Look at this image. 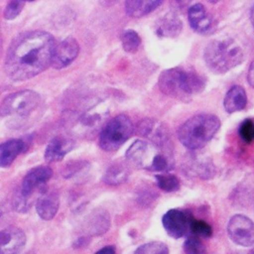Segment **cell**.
<instances>
[{
  "mask_svg": "<svg viewBox=\"0 0 254 254\" xmlns=\"http://www.w3.org/2000/svg\"><path fill=\"white\" fill-rule=\"evenodd\" d=\"M55 38L46 31H27L17 35L10 43L4 70L15 81L30 79L52 64L56 50Z\"/></svg>",
  "mask_w": 254,
  "mask_h": 254,
  "instance_id": "obj_1",
  "label": "cell"
},
{
  "mask_svg": "<svg viewBox=\"0 0 254 254\" xmlns=\"http://www.w3.org/2000/svg\"><path fill=\"white\" fill-rule=\"evenodd\" d=\"M158 85L164 94L189 102L204 89L205 78L193 69L177 66L163 70L159 76Z\"/></svg>",
  "mask_w": 254,
  "mask_h": 254,
  "instance_id": "obj_2",
  "label": "cell"
},
{
  "mask_svg": "<svg viewBox=\"0 0 254 254\" xmlns=\"http://www.w3.org/2000/svg\"><path fill=\"white\" fill-rule=\"evenodd\" d=\"M220 127L217 116L201 113L188 119L179 129L180 142L190 150H197L212 139Z\"/></svg>",
  "mask_w": 254,
  "mask_h": 254,
  "instance_id": "obj_3",
  "label": "cell"
},
{
  "mask_svg": "<svg viewBox=\"0 0 254 254\" xmlns=\"http://www.w3.org/2000/svg\"><path fill=\"white\" fill-rule=\"evenodd\" d=\"M203 58L209 69L216 73H224L244 60L241 47L232 39L224 38L210 42L203 53Z\"/></svg>",
  "mask_w": 254,
  "mask_h": 254,
  "instance_id": "obj_4",
  "label": "cell"
},
{
  "mask_svg": "<svg viewBox=\"0 0 254 254\" xmlns=\"http://www.w3.org/2000/svg\"><path fill=\"white\" fill-rule=\"evenodd\" d=\"M169 151L143 140H137L126 151V159L137 167L151 172H164L170 170L171 159L167 156Z\"/></svg>",
  "mask_w": 254,
  "mask_h": 254,
  "instance_id": "obj_5",
  "label": "cell"
},
{
  "mask_svg": "<svg viewBox=\"0 0 254 254\" xmlns=\"http://www.w3.org/2000/svg\"><path fill=\"white\" fill-rule=\"evenodd\" d=\"M42 104V98L34 90L25 89L8 94L3 98L0 105L2 118L12 122H23L36 112Z\"/></svg>",
  "mask_w": 254,
  "mask_h": 254,
  "instance_id": "obj_6",
  "label": "cell"
},
{
  "mask_svg": "<svg viewBox=\"0 0 254 254\" xmlns=\"http://www.w3.org/2000/svg\"><path fill=\"white\" fill-rule=\"evenodd\" d=\"M133 132L134 126L130 118L119 114L109 120L101 130L99 146L106 152H114L132 136Z\"/></svg>",
  "mask_w": 254,
  "mask_h": 254,
  "instance_id": "obj_7",
  "label": "cell"
},
{
  "mask_svg": "<svg viewBox=\"0 0 254 254\" xmlns=\"http://www.w3.org/2000/svg\"><path fill=\"white\" fill-rule=\"evenodd\" d=\"M192 220L193 217L190 212L175 208L168 210L162 218L165 230L175 239H179L188 233H190Z\"/></svg>",
  "mask_w": 254,
  "mask_h": 254,
  "instance_id": "obj_8",
  "label": "cell"
},
{
  "mask_svg": "<svg viewBox=\"0 0 254 254\" xmlns=\"http://www.w3.org/2000/svg\"><path fill=\"white\" fill-rule=\"evenodd\" d=\"M227 232L230 239L240 246L254 245V223L243 214H235L230 218Z\"/></svg>",
  "mask_w": 254,
  "mask_h": 254,
  "instance_id": "obj_9",
  "label": "cell"
},
{
  "mask_svg": "<svg viewBox=\"0 0 254 254\" xmlns=\"http://www.w3.org/2000/svg\"><path fill=\"white\" fill-rule=\"evenodd\" d=\"M53 171L48 166H38L30 170L23 179L19 194L25 199L30 200V196L37 190H44L45 184L52 178Z\"/></svg>",
  "mask_w": 254,
  "mask_h": 254,
  "instance_id": "obj_10",
  "label": "cell"
},
{
  "mask_svg": "<svg viewBox=\"0 0 254 254\" xmlns=\"http://www.w3.org/2000/svg\"><path fill=\"white\" fill-rule=\"evenodd\" d=\"M137 132L140 136L150 140L152 144L163 150L169 151L170 136L168 129L161 122H158L155 119H144L139 123Z\"/></svg>",
  "mask_w": 254,
  "mask_h": 254,
  "instance_id": "obj_11",
  "label": "cell"
},
{
  "mask_svg": "<svg viewBox=\"0 0 254 254\" xmlns=\"http://www.w3.org/2000/svg\"><path fill=\"white\" fill-rule=\"evenodd\" d=\"M78 53L79 45L76 40L72 37H67L56 47L51 65L56 69L66 67L76 59Z\"/></svg>",
  "mask_w": 254,
  "mask_h": 254,
  "instance_id": "obj_12",
  "label": "cell"
},
{
  "mask_svg": "<svg viewBox=\"0 0 254 254\" xmlns=\"http://www.w3.org/2000/svg\"><path fill=\"white\" fill-rule=\"evenodd\" d=\"M189 23L192 30L198 34L206 35L214 29V21L201 3H195L189 8Z\"/></svg>",
  "mask_w": 254,
  "mask_h": 254,
  "instance_id": "obj_13",
  "label": "cell"
},
{
  "mask_svg": "<svg viewBox=\"0 0 254 254\" xmlns=\"http://www.w3.org/2000/svg\"><path fill=\"white\" fill-rule=\"evenodd\" d=\"M26 243V235L22 229L8 226L1 230L0 252L1 254H18Z\"/></svg>",
  "mask_w": 254,
  "mask_h": 254,
  "instance_id": "obj_14",
  "label": "cell"
},
{
  "mask_svg": "<svg viewBox=\"0 0 254 254\" xmlns=\"http://www.w3.org/2000/svg\"><path fill=\"white\" fill-rule=\"evenodd\" d=\"M60 197L55 190L45 189L41 191L36 202V209L39 216L45 220H51L59 210Z\"/></svg>",
  "mask_w": 254,
  "mask_h": 254,
  "instance_id": "obj_15",
  "label": "cell"
},
{
  "mask_svg": "<svg viewBox=\"0 0 254 254\" xmlns=\"http://www.w3.org/2000/svg\"><path fill=\"white\" fill-rule=\"evenodd\" d=\"M73 148V141L64 135L54 137L47 145L45 151V159L49 163H56L64 159V157Z\"/></svg>",
  "mask_w": 254,
  "mask_h": 254,
  "instance_id": "obj_16",
  "label": "cell"
},
{
  "mask_svg": "<svg viewBox=\"0 0 254 254\" xmlns=\"http://www.w3.org/2000/svg\"><path fill=\"white\" fill-rule=\"evenodd\" d=\"M27 149V144L21 139H10L3 142L0 147V166L2 168L9 167Z\"/></svg>",
  "mask_w": 254,
  "mask_h": 254,
  "instance_id": "obj_17",
  "label": "cell"
},
{
  "mask_svg": "<svg viewBox=\"0 0 254 254\" xmlns=\"http://www.w3.org/2000/svg\"><path fill=\"white\" fill-rule=\"evenodd\" d=\"M183 29V23L174 13H168L156 24V34L161 38H175Z\"/></svg>",
  "mask_w": 254,
  "mask_h": 254,
  "instance_id": "obj_18",
  "label": "cell"
},
{
  "mask_svg": "<svg viewBox=\"0 0 254 254\" xmlns=\"http://www.w3.org/2000/svg\"><path fill=\"white\" fill-rule=\"evenodd\" d=\"M247 103V96L245 89L240 85H234L229 88L226 92L223 106L226 112L233 113L239 110H242Z\"/></svg>",
  "mask_w": 254,
  "mask_h": 254,
  "instance_id": "obj_19",
  "label": "cell"
},
{
  "mask_svg": "<svg viewBox=\"0 0 254 254\" xmlns=\"http://www.w3.org/2000/svg\"><path fill=\"white\" fill-rule=\"evenodd\" d=\"M162 3H163L162 1H158V0H152V1L130 0L125 2V11L131 17L140 18L154 11Z\"/></svg>",
  "mask_w": 254,
  "mask_h": 254,
  "instance_id": "obj_20",
  "label": "cell"
},
{
  "mask_svg": "<svg viewBox=\"0 0 254 254\" xmlns=\"http://www.w3.org/2000/svg\"><path fill=\"white\" fill-rule=\"evenodd\" d=\"M130 172L127 166L121 162L112 164L104 174L103 181L112 186H116L124 183L129 176Z\"/></svg>",
  "mask_w": 254,
  "mask_h": 254,
  "instance_id": "obj_21",
  "label": "cell"
},
{
  "mask_svg": "<svg viewBox=\"0 0 254 254\" xmlns=\"http://www.w3.org/2000/svg\"><path fill=\"white\" fill-rule=\"evenodd\" d=\"M110 224L109 215L104 210H94L87 220L88 231L93 235L104 233Z\"/></svg>",
  "mask_w": 254,
  "mask_h": 254,
  "instance_id": "obj_22",
  "label": "cell"
},
{
  "mask_svg": "<svg viewBox=\"0 0 254 254\" xmlns=\"http://www.w3.org/2000/svg\"><path fill=\"white\" fill-rule=\"evenodd\" d=\"M122 47L127 53H134L141 45V38L134 30L127 29L121 34Z\"/></svg>",
  "mask_w": 254,
  "mask_h": 254,
  "instance_id": "obj_23",
  "label": "cell"
},
{
  "mask_svg": "<svg viewBox=\"0 0 254 254\" xmlns=\"http://www.w3.org/2000/svg\"><path fill=\"white\" fill-rule=\"evenodd\" d=\"M155 179L158 187L164 191H168V192L176 191L180 188L179 179L173 175H167V174L156 175Z\"/></svg>",
  "mask_w": 254,
  "mask_h": 254,
  "instance_id": "obj_24",
  "label": "cell"
},
{
  "mask_svg": "<svg viewBox=\"0 0 254 254\" xmlns=\"http://www.w3.org/2000/svg\"><path fill=\"white\" fill-rule=\"evenodd\" d=\"M134 254H169V249L163 242L152 241L138 247Z\"/></svg>",
  "mask_w": 254,
  "mask_h": 254,
  "instance_id": "obj_25",
  "label": "cell"
},
{
  "mask_svg": "<svg viewBox=\"0 0 254 254\" xmlns=\"http://www.w3.org/2000/svg\"><path fill=\"white\" fill-rule=\"evenodd\" d=\"M184 249L187 254H205V248L199 237L190 235L184 243Z\"/></svg>",
  "mask_w": 254,
  "mask_h": 254,
  "instance_id": "obj_26",
  "label": "cell"
},
{
  "mask_svg": "<svg viewBox=\"0 0 254 254\" xmlns=\"http://www.w3.org/2000/svg\"><path fill=\"white\" fill-rule=\"evenodd\" d=\"M190 233L197 237H210L212 235V228L205 221L193 218L190 226Z\"/></svg>",
  "mask_w": 254,
  "mask_h": 254,
  "instance_id": "obj_27",
  "label": "cell"
},
{
  "mask_svg": "<svg viewBox=\"0 0 254 254\" xmlns=\"http://www.w3.org/2000/svg\"><path fill=\"white\" fill-rule=\"evenodd\" d=\"M25 3L23 1H10L5 10H4V18L6 20H13L19 16L24 8Z\"/></svg>",
  "mask_w": 254,
  "mask_h": 254,
  "instance_id": "obj_28",
  "label": "cell"
},
{
  "mask_svg": "<svg viewBox=\"0 0 254 254\" xmlns=\"http://www.w3.org/2000/svg\"><path fill=\"white\" fill-rule=\"evenodd\" d=\"M240 137L246 142L250 143L254 138V123L250 119H246L239 128Z\"/></svg>",
  "mask_w": 254,
  "mask_h": 254,
  "instance_id": "obj_29",
  "label": "cell"
},
{
  "mask_svg": "<svg viewBox=\"0 0 254 254\" xmlns=\"http://www.w3.org/2000/svg\"><path fill=\"white\" fill-rule=\"evenodd\" d=\"M247 81L251 87H254V61L249 65L248 73H247Z\"/></svg>",
  "mask_w": 254,
  "mask_h": 254,
  "instance_id": "obj_30",
  "label": "cell"
},
{
  "mask_svg": "<svg viewBox=\"0 0 254 254\" xmlns=\"http://www.w3.org/2000/svg\"><path fill=\"white\" fill-rule=\"evenodd\" d=\"M94 254H116V253H115L114 247H112V246H105V247L99 249Z\"/></svg>",
  "mask_w": 254,
  "mask_h": 254,
  "instance_id": "obj_31",
  "label": "cell"
},
{
  "mask_svg": "<svg viewBox=\"0 0 254 254\" xmlns=\"http://www.w3.org/2000/svg\"><path fill=\"white\" fill-rule=\"evenodd\" d=\"M250 18H251L252 25H253V27H254V6L252 7V10H251V16H250Z\"/></svg>",
  "mask_w": 254,
  "mask_h": 254,
  "instance_id": "obj_32",
  "label": "cell"
},
{
  "mask_svg": "<svg viewBox=\"0 0 254 254\" xmlns=\"http://www.w3.org/2000/svg\"><path fill=\"white\" fill-rule=\"evenodd\" d=\"M248 254H254V248H252Z\"/></svg>",
  "mask_w": 254,
  "mask_h": 254,
  "instance_id": "obj_33",
  "label": "cell"
}]
</instances>
